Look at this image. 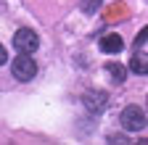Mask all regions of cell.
Here are the masks:
<instances>
[{
  "label": "cell",
  "instance_id": "obj_1",
  "mask_svg": "<svg viewBox=\"0 0 148 145\" xmlns=\"http://www.w3.org/2000/svg\"><path fill=\"white\" fill-rule=\"evenodd\" d=\"M11 74H13L18 82H29V79H34V74H37V63H34V58L29 56V53H18V58H13V63H11Z\"/></svg>",
  "mask_w": 148,
  "mask_h": 145
},
{
  "label": "cell",
  "instance_id": "obj_8",
  "mask_svg": "<svg viewBox=\"0 0 148 145\" xmlns=\"http://www.w3.org/2000/svg\"><path fill=\"white\" fill-rule=\"evenodd\" d=\"M101 3H103V0H79V5H82L85 13H98L101 11Z\"/></svg>",
  "mask_w": 148,
  "mask_h": 145
},
{
  "label": "cell",
  "instance_id": "obj_7",
  "mask_svg": "<svg viewBox=\"0 0 148 145\" xmlns=\"http://www.w3.org/2000/svg\"><path fill=\"white\" fill-rule=\"evenodd\" d=\"M106 71H108V77L116 79V82H124V77H127V71H124L122 63H106Z\"/></svg>",
  "mask_w": 148,
  "mask_h": 145
},
{
  "label": "cell",
  "instance_id": "obj_5",
  "mask_svg": "<svg viewBox=\"0 0 148 145\" xmlns=\"http://www.w3.org/2000/svg\"><path fill=\"white\" fill-rule=\"evenodd\" d=\"M101 50L103 53H122L124 50V40L119 37V34H103L101 37Z\"/></svg>",
  "mask_w": 148,
  "mask_h": 145
},
{
  "label": "cell",
  "instance_id": "obj_9",
  "mask_svg": "<svg viewBox=\"0 0 148 145\" xmlns=\"http://www.w3.org/2000/svg\"><path fill=\"white\" fill-rule=\"evenodd\" d=\"M145 40H148V27H145V29L138 34V37H135V48H143V42H145Z\"/></svg>",
  "mask_w": 148,
  "mask_h": 145
},
{
  "label": "cell",
  "instance_id": "obj_4",
  "mask_svg": "<svg viewBox=\"0 0 148 145\" xmlns=\"http://www.w3.org/2000/svg\"><path fill=\"white\" fill-rule=\"evenodd\" d=\"M82 103H85V108H87V111H92V114H101L103 108H106V103H108V98H106L103 93H85Z\"/></svg>",
  "mask_w": 148,
  "mask_h": 145
},
{
  "label": "cell",
  "instance_id": "obj_6",
  "mask_svg": "<svg viewBox=\"0 0 148 145\" xmlns=\"http://www.w3.org/2000/svg\"><path fill=\"white\" fill-rule=\"evenodd\" d=\"M130 71H135V74L145 77V74H148V53H143V50H135L132 61H130Z\"/></svg>",
  "mask_w": 148,
  "mask_h": 145
},
{
  "label": "cell",
  "instance_id": "obj_2",
  "mask_svg": "<svg viewBox=\"0 0 148 145\" xmlns=\"http://www.w3.org/2000/svg\"><path fill=\"white\" fill-rule=\"evenodd\" d=\"M119 121L127 132H140V129H145V111L140 106H127L119 116Z\"/></svg>",
  "mask_w": 148,
  "mask_h": 145
},
{
  "label": "cell",
  "instance_id": "obj_3",
  "mask_svg": "<svg viewBox=\"0 0 148 145\" xmlns=\"http://www.w3.org/2000/svg\"><path fill=\"white\" fill-rule=\"evenodd\" d=\"M13 48L18 53H34L37 48H40V37H37L32 29H18L13 34Z\"/></svg>",
  "mask_w": 148,
  "mask_h": 145
},
{
  "label": "cell",
  "instance_id": "obj_10",
  "mask_svg": "<svg viewBox=\"0 0 148 145\" xmlns=\"http://www.w3.org/2000/svg\"><path fill=\"white\" fill-rule=\"evenodd\" d=\"M5 61H8V50H5V48H3V45H0V66H3V63H5Z\"/></svg>",
  "mask_w": 148,
  "mask_h": 145
}]
</instances>
